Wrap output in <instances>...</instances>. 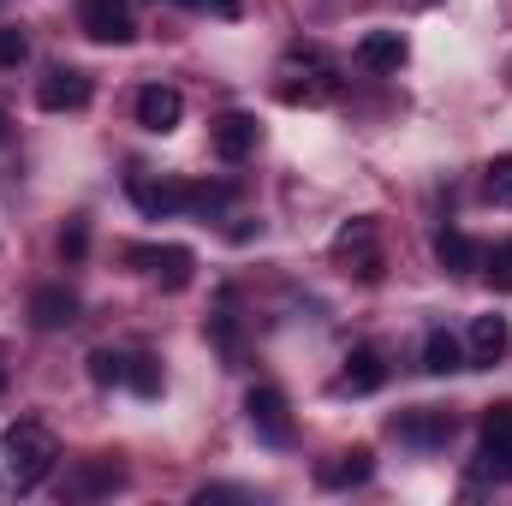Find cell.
I'll return each instance as SVG.
<instances>
[{
    "label": "cell",
    "instance_id": "cell-1",
    "mask_svg": "<svg viewBox=\"0 0 512 506\" xmlns=\"http://www.w3.org/2000/svg\"><path fill=\"white\" fill-rule=\"evenodd\" d=\"M54 465H60V441H54L48 423L24 417V423L0 429V489H6V495L42 489V483L54 477Z\"/></svg>",
    "mask_w": 512,
    "mask_h": 506
},
{
    "label": "cell",
    "instance_id": "cell-2",
    "mask_svg": "<svg viewBox=\"0 0 512 506\" xmlns=\"http://www.w3.org/2000/svg\"><path fill=\"white\" fill-rule=\"evenodd\" d=\"M274 96L286 102V108H316V102H328L334 96V60L322 54V48H310V42H298V48H286V60H280V72H274Z\"/></svg>",
    "mask_w": 512,
    "mask_h": 506
},
{
    "label": "cell",
    "instance_id": "cell-3",
    "mask_svg": "<svg viewBox=\"0 0 512 506\" xmlns=\"http://www.w3.org/2000/svg\"><path fill=\"white\" fill-rule=\"evenodd\" d=\"M126 262L143 274V280H155L161 292H185L191 274H197L191 245H126Z\"/></svg>",
    "mask_w": 512,
    "mask_h": 506
},
{
    "label": "cell",
    "instance_id": "cell-4",
    "mask_svg": "<svg viewBox=\"0 0 512 506\" xmlns=\"http://www.w3.org/2000/svg\"><path fill=\"white\" fill-rule=\"evenodd\" d=\"M90 96H96V84H90L84 66H48L36 78V108L42 114H78V108H90Z\"/></svg>",
    "mask_w": 512,
    "mask_h": 506
},
{
    "label": "cell",
    "instance_id": "cell-5",
    "mask_svg": "<svg viewBox=\"0 0 512 506\" xmlns=\"http://www.w3.org/2000/svg\"><path fill=\"white\" fill-rule=\"evenodd\" d=\"M245 417H251L256 441H268V447H292V411H286V393H280L274 381H256L251 393H245Z\"/></svg>",
    "mask_w": 512,
    "mask_h": 506
},
{
    "label": "cell",
    "instance_id": "cell-6",
    "mask_svg": "<svg viewBox=\"0 0 512 506\" xmlns=\"http://www.w3.org/2000/svg\"><path fill=\"white\" fill-rule=\"evenodd\" d=\"M453 411H441V405H417V411H399L393 417V435L405 441V447H417V453H435V447H447L453 441Z\"/></svg>",
    "mask_w": 512,
    "mask_h": 506
},
{
    "label": "cell",
    "instance_id": "cell-7",
    "mask_svg": "<svg viewBox=\"0 0 512 506\" xmlns=\"http://www.w3.org/2000/svg\"><path fill=\"white\" fill-rule=\"evenodd\" d=\"M78 30L90 36V42H131L137 36V18H131V6L126 0H84L78 6Z\"/></svg>",
    "mask_w": 512,
    "mask_h": 506
},
{
    "label": "cell",
    "instance_id": "cell-8",
    "mask_svg": "<svg viewBox=\"0 0 512 506\" xmlns=\"http://www.w3.org/2000/svg\"><path fill=\"white\" fill-rule=\"evenodd\" d=\"M334 256H340V262H352V268H358V280H382L376 221H370V215H358L352 227H340V233H334Z\"/></svg>",
    "mask_w": 512,
    "mask_h": 506
},
{
    "label": "cell",
    "instance_id": "cell-9",
    "mask_svg": "<svg viewBox=\"0 0 512 506\" xmlns=\"http://www.w3.org/2000/svg\"><path fill=\"white\" fill-rule=\"evenodd\" d=\"M131 114H137V126L143 131L167 137V131H179V120H185V96H179L173 84H143L137 102H131Z\"/></svg>",
    "mask_w": 512,
    "mask_h": 506
},
{
    "label": "cell",
    "instance_id": "cell-10",
    "mask_svg": "<svg viewBox=\"0 0 512 506\" xmlns=\"http://www.w3.org/2000/svg\"><path fill=\"white\" fill-rule=\"evenodd\" d=\"M126 191H131V203H137V215H149V221H167V215H179V209H185V185H179V179L131 173Z\"/></svg>",
    "mask_w": 512,
    "mask_h": 506
},
{
    "label": "cell",
    "instance_id": "cell-11",
    "mask_svg": "<svg viewBox=\"0 0 512 506\" xmlns=\"http://www.w3.org/2000/svg\"><path fill=\"white\" fill-rule=\"evenodd\" d=\"M507 346H512L507 316H477L471 334H465V370H489V364H501Z\"/></svg>",
    "mask_w": 512,
    "mask_h": 506
},
{
    "label": "cell",
    "instance_id": "cell-12",
    "mask_svg": "<svg viewBox=\"0 0 512 506\" xmlns=\"http://www.w3.org/2000/svg\"><path fill=\"white\" fill-rule=\"evenodd\" d=\"M256 143H262L256 114H221V120H209V149L221 161H245V155H256Z\"/></svg>",
    "mask_w": 512,
    "mask_h": 506
},
{
    "label": "cell",
    "instance_id": "cell-13",
    "mask_svg": "<svg viewBox=\"0 0 512 506\" xmlns=\"http://www.w3.org/2000/svg\"><path fill=\"white\" fill-rule=\"evenodd\" d=\"M370 477H376V453L370 447H346V453H334V459L316 465V483L322 489H364Z\"/></svg>",
    "mask_w": 512,
    "mask_h": 506
},
{
    "label": "cell",
    "instance_id": "cell-14",
    "mask_svg": "<svg viewBox=\"0 0 512 506\" xmlns=\"http://www.w3.org/2000/svg\"><path fill=\"white\" fill-rule=\"evenodd\" d=\"M120 483H126V465H114V459H78V465L66 471V495H72V501L114 495Z\"/></svg>",
    "mask_w": 512,
    "mask_h": 506
},
{
    "label": "cell",
    "instance_id": "cell-15",
    "mask_svg": "<svg viewBox=\"0 0 512 506\" xmlns=\"http://www.w3.org/2000/svg\"><path fill=\"white\" fill-rule=\"evenodd\" d=\"M78 310H84V304H78V292H72V286H36V292H30V322H36L42 334L72 328V322H78Z\"/></svg>",
    "mask_w": 512,
    "mask_h": 506
},
{
    "label": "cell",
    "instance_id": "cell-16",
    "mask_svg": "<svg viewBox=\"0 0 512 506\" xmlns=\"http://www.w3.org/2000/svg\"><path fill=\"white\" fill-rule=\"evenodd\" d=\"M382 381H387L382 352H376V346H358V352L346 358V370H340V381H334V393H352V399H358V393H376Z\"/></svg>",
    "mask_w": 512,
    "mask_h": 506
},
{
    "label": "cell",
    "instance_id": "cell-17",
    "mask_svg": "<svg viewBox=\"0 0 512 506\" xmlns=\"http://www.w3.org/2000/svg\"><path fill=\"white\" fill-rule=\"evenodd\" d=\"M435 262H441L447 274H477V268H483V245H477L471 233H459V227H441V233H435Z\"/></svg>",
    "mask_w": 512,
    "mask_h": 506
},
{
    "label": "cell",
    "instance_id": "cell-18",
    "mask_svg": "<svg viewBox=\"0 0 512 506\" xmlns=\"http://www.w3.org/2000/svg\"><path fill=\"white\" fill-rule=\"evenodd\" d=\"M405 36L399 30H370L364 42H358V66H370V72H399L405 66Z\"/></svg>",
    "mask_w": 512,
    "mask_h": 506
},
{
    "label": "cell",
    "instance_id": "cell-19",
    "mask_svg": "<svg viewBox=\"0 0 512 506\" xmlns=\"http://www.w3.org/2000/svg\"><path fill=\"white\" fill-rule=\"evenodd\" d=\"M423 370H429V376H453V370H465V340L447 334V328H435V334L423 340Z\"/></svg>",
    "mask_w": 512,
    "mask_h": 506
},
{
    "label": "cell",
    "instance_id": "cell-20",
    "mask_svg": "<svg viewBox=\"0 0 512 506\" xmlns=\"http://www.w3.org/2000/svg\"><path fill=\"white\" fill-rule=\"evenodd\" d=\"M126 387L143 393V399H155V393H161V364H155L149 352H131L126 358Z\"/></svg>",
    "mask_w": 512,
    "mask_h": 506
},
{
    "label": "cell",
    "instance_id": "cell-21",
    "mask_svg": "<svg viewBox=\"0 0 512 506\" xmlns=\"http://www.w3.org/2000/svg\"><path fill=\"white\" fill-rule=\"evenodd\" d=\"M471 477H483V483H512V447H495V441H483V453H477Z\"/></svg>",
    "mask_w": 512,
    "mask_h": 506
},
{
    "label": "cell",
    "instance_id": "cell-22",
    "mask_svg": "<svg viewBox=\"0 0 512 506\" xmlns=\"http://www.w3.org/2000/svg\"><path fill=\"white\" fill-rule=\"evenodd\" d=\"M483 191H489L495 209H512V155H495V161L483 167Z\"/></svg>",
    "mask_w": 512,
    "mask_h": 506
},
{
    "label": "cell",
    "instance_id": "cell-23",
    "mask_svg": "<svg viewBox=\"0 0 512 506\" xmlns=\"http://www.w3.org/2000/svg\"><path fill=\"white\" fill-rule=\"evenodd\" d=\"M233 203V185H185V209L197 215H221Z\"/></svg>",
    "mask_w": 512,
    "mask_h": 506
},
{
    "label": "cell",
    "instance_id": "cell-24",
    "mask_svg": "<svg viewBox=\"0 0 512 506\" xmlns=\"http://www.w3.org/2000/svg\"><path fill=\"white\" fill-rule=\"evenodd\" d=\"M90 381L96 387H126V352H90Z\"/></svg>",
    "mask_w": 512,
    "mask_h": 506
},
{
    "label": "cell",
    "instance_id": "cell-25",
    "mask_svg": "<svg viewBox=\"0 0 512 506\" xmlns=\"http://www.w3.org/2000/svg\"><path fill=\"white\" fill-rule=\"evenodd\" d=\"M483 274H489L495 292H512V239L495 245V251H483Z\"/></svg>",
    "mask_w": 512,
    "mask_h": 506
},
{
    "label": "cell",
    "instance_id": "cell-26",
    "mask_svg": "<svg viewBox=\"0 0 512 506\" xmlns=\"http://www.w3.org/2000/svg\"><path fill=\"white\" fill-rule=\"evenodd\" d=\"M483 441L512 447V399H501V405H489V411H483Z\"/></svg>",
    "mask_w": 512,
    "mask_h": 506
},
{
    "label": "cell",
    "instance_id": "cell-27",
    "mask_svg": "<svg viewBox=\"0 0 512 506\" xmlns=\"http://www.w3.org/2000/svg\"><path fill=\"white\" fill-rule=\"evenodd\" d=\"M84 251H90V221L72 215V221L60 227V256H66V262H84Z\"/></svg>",
    "mask_w": 512,
    "mask_h": 506
},
{
    "label": "cell",
    "instance_id": "cell-28",
    "mask_svg": "<svg viewBox=\"0 0 512 506\" xmlns=\"http://www.w3.org/2000/svg\"><path fill=\"white\" fill-rule=\"evenodd\" d=\"M30 60V36L18 24H0V66H24Z\"/></svg>",
    "mask_w": 512,
    "mask_h": 506
},
{
    "label": "cell",
    "instance_id": "cell-29",
    "mask_svg": "<svg viewBox=\"0 0 512 506\" xmlns=\"http://www.w3.org/2000/svg\"><path fill=\"white\" fill-rule=\"evenodd\" d=\"M173 6H191V12H221V18H233L245 0H173Z\"/></svg>",
    "mask_w": 512,
    "mask_h": 506
},
{
    "label": "cell",
    "instance_id": "cell-30",
    "mask_svg": "<svg viewBox=\"0 0 512 506\" xmlns=\"http://www.w3.org/2000/svg\"><path fill=\"white\" fill-rule=\"evenodd\" d=\"M6 137H12V120H6V108H0V143H6Z\"/></svg>",
    "mask_w": 512,
    "mask_h": 506
},
{
    "label": "cell",
    "instance_id": "cell-31",
    "mask_svg": "<svg viewBox=\"0 0 512 506\" xmlns=\"http://www.w3.org/2000/svg\"><path fill=\"white\" fill-rule=\"evenodd\" d=\"M0 393H6V370H0Z\"/></svg>",
    "mask_w": 512,
    "mask_h": 506
}]
</instances>
